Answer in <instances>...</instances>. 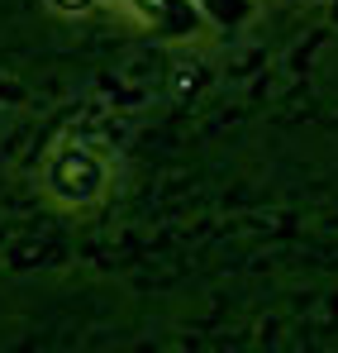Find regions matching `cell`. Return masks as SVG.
<instances>
[{"label":"cell","instance_id":"obj_2","mask_svg":"<svg viewBox=\"0 0 338 353\" xmlns=\"http://www.w3.org/2000/svg\"><path fill=\"white\" fill-rule=\"evenodd\" d=\"M200 5H205V14L220 19V24H238V19L248 14V0H200Z\"/></svg>","mask_w":338,"mask_h":353},{"label":"cell","instance_id":"obj_1","mask_svg":"<svg viewBox=\"0 0 338 353\" xmlns=\"http://www.w3.org/2000/svg\"><path fill=\"white\" fill-rule=\"evenodd\" d=\"M53 191L67 201H91L101 191V163L91 153H62L53 163Z\"/></svg>","mask_w":338,"mask_h":353},{"label":"cell","instance_id":"obj_3","mask_svg":"<svg viewBox=\"0 0 338 353\" xmlns=\"http://www.w3.org/2000/svg\"><path fill=\"white\" fill-rule=\"evenodd\" d=\"M57 10H72V14H81V10H91V5H96V0H53Z\"/></svg>","mask_w":338,"mask_h":353}]
</instances>
